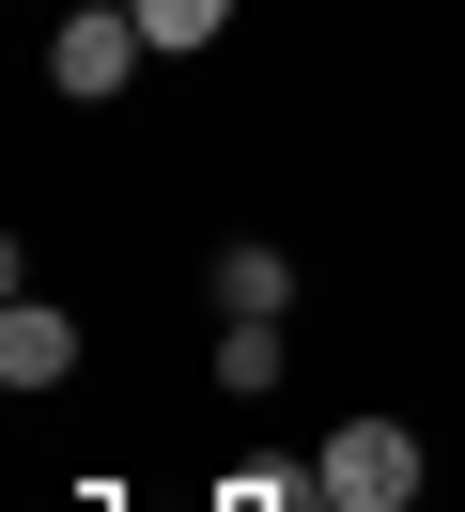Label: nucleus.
Here are the masks:
<instances>
[{
  "mask_svg": "<svg viewBox=\"0 0 465 512\" xmlns=\"http://www.w3.org/2000/svg\"><path fill=\"white\" fill-rule=\"evenodd\" d=\"M140 16H124V0H62V32H47V94H78V109H109L124 78H140Z\"/></svg>",
  "mask_w": 465,
  "mask_h": 512,
  "instance_id": "1",
  "label": "nucleus"
},
{
  "mask_svg": "<svg viewBox=\"0 0 465 512\" xmlns=\"http://www.w3.org/2000/svg\"><path fill=\"white\" fill-rule=\"evenodd\" d=\"M310 497H341V512H403V497H419V435H403V419H341V435L310 450Z\"/></svg>",
  "mask_w": 465,
  "mask_h": 512,
  "instance_id": "2",
  "label": "nucleus"
},
{
  "mask_svg": "<svg viewBox=\"0 0 465 512\" xmlns=\"http://www.w3.org/2000/svg\"><path fill=\"white\" fill-rule=\"evenodd\" d=\"M0 388H78V311L16 295V311H0Z\"/></svg>",
  "mask_w": 465,
  "mask_h": 512,
  "instance_id": "3",
  "label": "nucleus"
},
{
  "mask_svg": "<svg viewBox=\"0 0 465 512\" xmlns=\"http://www.w3.org/2000/svg\"><path fill=\"white\" fill-rule=\"evenodd\" d=\"M217 311H233V326H279V311H295V249L233 233V249H217Z\"/></svg>",
  "mask_w": 465,
  "mask_h": 512,
  "instance_id": "4",
  "label": "nucleus"
},
{
  "mask_svg": "<svg viewBox=\"0 0 465 512\" xmlns=\"http://www.w3.org/2000/svg\"><path fill=\"white\" fill-rule=\"evenodd\" d=\"M217 388L264 404V388H279V326H233V311H217Z\"/></svg>",
  "mask_w": 465,
  "mask_h": 512,
  "instance_id": "5",
  "label": "nucleus"
},
{
  "mask_svg": "<svg viewBox=\"0 0 465 512\" xmlns=\"http://www.w3.org/2000/svg\"><path fill=\"white\" fill-rule=\"evenodd\" d=\"M140 32H155V47H217V32H233V0H140Z\"/></svg>",
  "mask_w": 465,
  "mask_h": 512,
  "instance_id": "6",
  "label": "nucleus"
},
{
  "mask_svg": "<svg viewBox=\"0 0 465 512\" xmlns=\"http://www.w3.org/2000/svg\"><path fill=\"white\" fill-rule=\"evenodd\" d=\"M310 497V466H233V481H217V512H295Z\"/></svg>",
  "mask_w": 465,
  "mask_h": 512,
  "instance_id": "7",
  "label": "nucleus"
}]
</instances>
